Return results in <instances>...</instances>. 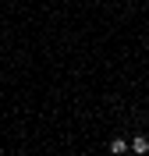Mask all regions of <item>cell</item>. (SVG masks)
Masks as SVG:
<instances>
[{"label":"cell","instance_id":"3","mask_svg":"<svg viewBox=\"0 0 149 156\" xmlns=\"http://www.w3.org/2000/svg\"><path fill=\"white\" fill-rule=\"evenodd\" d=\"M124 156H135V153H124Z\"/></svg>","mask_w":149,"mask_h":156},{"label":"cell","instance_id":"1","mask_svg":"<svg viewBox=\"0 0 149 156\" xmlns=\"http://www.w3.org/2000/svg\"><path fill=\"white\" fill-rule=\"evenodd\" d=\"M107 153L110 156H124V153H131V142H128V138H110V146H107Z\"/></svg>","mask_w":149,"mask_h":156},{"label":"cell","instance_id":"2","mask_svg":"<svg viewBox=\"0 0 149 156\" xmlns=\"http://www.w3.org/2000/svg\"><path fill=\"white\" fill-rule=\"evenodd\" d=\"M131 153H135V156H146L149 153V138L146 135H135V138H131Z\"/></svg>","mask_w":149,"mask_h":156}]
</instances>
